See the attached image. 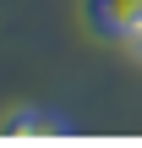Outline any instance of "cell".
<instances>
[{"instance_id": "obj_3", "label": "cell", "mask_w": 142, "mask_h": 148, "mask_svg": "<svg viewBox=\"0 0 142 148\" xmlns=\"http://www.w3.org/2000/svg\"><path fill=\"white\" fill-rule=\"evenodd\" d=\"M120 49H126V55H131V60L142 66V22L131 27V33H126V44H120Z\"/></svg>"}, {"instance_id": "obj_2", "label": "cell", "mask_w": 142, "mask_h": 148, "mask_svg": "<svg viewBox=\"0 0 142 148\" xmlns=\"http://www.w3.org/2000/svg\"><path fill=\"white\" fill-rule=\"evenodd\" d=\"M66 132H77L71 115H49V110H11L5 115V137L11 143L16 137H66Z\"/></svg>"}, {"instance_id": "obj_1", "label": "cell", "mask_w": 142, "mask_h": 148, "mask_svg": "<svg viewBox=\"0 0 142 148\" xmlns=\"http://www.w3.org/2000/svg\"><path fill=\"white\" fill-rule=\"evenodd\" d=\"M88 11V27L109 44H126V33L142 22V0H82Z\"/></svg>"}]
</instances>
